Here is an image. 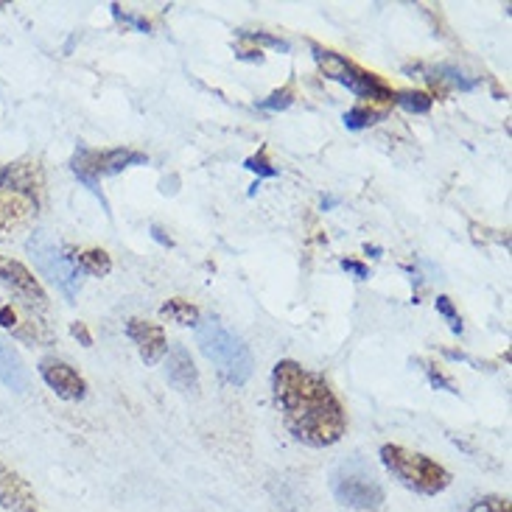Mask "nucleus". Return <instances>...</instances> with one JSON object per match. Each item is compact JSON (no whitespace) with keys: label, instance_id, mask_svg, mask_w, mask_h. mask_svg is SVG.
I'll use <instances>...</instances> for the list:
<instances>
[{"label":"nucleus","instance_id":"1a4fd4ad","mask_svg":"<svg viewBox=\"0 0 512 512\" xmlns=\"http://www.w3.org/2000/svg\"><path fill=\"white\" fill-rule=\"evenodd\" d=\"M0 283H6L9 289L17 291L31 308H45L48 305V294L42 289V283L34 277L31 269H26L20 261H14L9 255H0Z\"/></svg>","mask_w":512,"mask_h":512},{"label":"nucleus","instance_id":"b1692460","mask_svg":"<svg viewBox=\"0 0 512 512\" xmlns=\"http://www.w3.org/2000/svg\"><path fill=\"white\" fill-rule=\"evenodd\" d=\"M244 168H250V171H255L258 177H277V168L263 157V154H255V157H247L244 160Z\"/></svg>","mask_w":512,"mask_h":512},{"label":"nucleus","instance_id":"9d476101","mask_svg":"<svg viewBox=\"0 0 512 512\" xmlns=\"http://www.w3.org/2000/svg\"><path fill=\"white\" fill-rule=\"evenodd\" d=\"M0 328H6L12 336L26 339V342H51V331L42 322H37L31 305H0Z\"/></svg>","mask_w":512,"mask_h":512},{"label":"nucleus","instance_id":"aec40b11","mask_svg":"<svg viewBox=\"0 0 512 512\" xmlns=\"http://www.w3.org/2000/svg\"><path fill=\"white\" fill-rule=\"evenodd\" d=\"M291 101H294V87H291V84H286V87L275 90V93H272L269 98L258 101V107H261V110H269V112H280V110H286V107H291Z\"/></svg>","mask_w":512,"mask_h":512},{"label":"nucleus","instance_id":"bb28decb","mask_svg":"<svg viewBox=\"0 0 512 512\" xmlns=\"http://www.w3.org/2000/svg\"><path fill=\"white\" fill-rule=\"evenodd\" d=\"M70 333H73L84 347L93 345V336H90V331H87V325H84V322H73V325H70Z\"/></svg>","mask_w":512,"mask_h":512},{"label":"nucleus","instance_id":"4be33fe9","mask_svg":"<svg viewBox=\"0 0 512 512\" xmlns=\"http://www.w3.org/2000/svg\"><path fill=\"white\" fill-rule=\"evenodd\" d=\"M434 305H437V314H443L445 322L451 325V331L457 333V336H462V319H459L454 303H451V300H448L445 294H440V297L434 300Z\"/></svg>","mask_w":512,"mask_h":512},{"label":"nucleus","instance_id":"20e7f679","mask_svg":"<svg viewBox=\"0 0 512 512\" xmlns=\"http://www.w3.org/2000/svg\"><path fill=\"white\" fill-rule=\"evenodd\" d=\"M331 490L336 501L350 510L370 512L384 504V487L361 459H347L331 473Z\"/></svg>","mask_w":512,"mask_h":512},{"label":"nucleus","instance_id":"c85d7f7f","mask_svg":"<svg viewBox=\"0 0 512 512\" xmlns=\"http://www.w3.org/2000/svg\"><path fill=\"white\" fill-rule=\"evenodd\" d=\"M333 205H339V199H336V196H328V199H322V210H331Z\"/></svg>","mask_w":512,"mask_h":512},{"label":"nucleus","instance_id":"6ab92c4d","mask_svg":"<svg viewBox=\"0 0 512 512\" xmlns=\"http://www.w3.org/2000/svg\"><path fill=\"white\" fill-rule=\"evenodd\" d=\"M465 512H512V507L507 496H482V499L471 501Z\"/></svg>","mask_w":512,"mask_h":512},{"label":"nucleus","instance_id":"c756f323","mask_svg":"<svg viewBox=\"0 0 512 512\" xmlns=\"http://www.w3.org/2000/svg\"><path fill=\"white\" fill-rule=\"evenodd\" d=\"M367 255H373V258H378V255H381V250H378V247H370V244H367Z\"/></svg>","mask_w":512,"mask_h":512},{"label":"nucleus","instance_id":"0eeeda50","mask_svg":"<svg viewBox=\"0 0 512 512\" xmlns=\"http://www.w3.org/2000/svg\"><path fill=\"white\" fill-rule=\"evenodd\" d=\"M28 252H31V258L37 261L42 275L51 277L56 286L65 291V297L73 300L79 286H82V277H79V272L70 266L62 247H56L54 241L45 236V233H37V236L28 241Z\"/></svg>","mask_w":512,"mask_h":512},{"label":"nucleus","instance_id":"2eb2a0df","mask_svg":"<svg viewBox=\"0 0 512 512\" xmlns=\"http://www.w3.org/2000/svg\"><path fill=\"white\" fill-rule=\"evenodd\" d=\"M0 381H3V387L12 389V392H26L28 389L26 364L17 356V350L3 339H0Z\"/></svg>","mask_w":512,"mask_h":512},{"label":"nucleus","instance_id":"a211bd4d","mask_svg":"<svg viewBox=\"0 0 512 512\" xmlns=\"http://www.w3.org/2000/svg\"><path fill=\"white\" fill-rule=\"evenodd\" d=\"M395 101L401 104L403 110L415 112V115H426L434 104V98L429 93H420V90H406V93H395Z\"/></svg>","mask_w":512,"mask_h":512},{"label":"nucleus","instance_id":"423d86ee","mask_svg":"<svg viewBox=\"0 0 512 512\" xmlns=\"http://www.w3.org/2000/svg\"><path fill=\"white\" fill-rule=\"evenodd\" d=\"M149 157L140 152H132V149H107V152H96V149H79L70 160V168L79 180L93 191L96 196H101L98 191V180L101 177H112V174H121L124 168L132 166H146Z\"/></svg>","mask_w":512,"mask_h":512},{"label":"nucleus","instance_id":"9b49d317","mask_svg":"<svg viewBox=\"0 0 512 512\" xmlns=\"http://www.w3.org/2000/svg\"><path fill=\"white\" fill-rule=\"evenodd\" d=\"M0 504L9 512H42L31 485L3 462H0Z\"/></svg>","mask_w":512,"mask_h":512},{"label":"nucleus","instance_id":"a878e982","mask_svg":"<svg viewBox=\"0 0 512 512\" xmlns=\"http://www.w3.org/2000/svg\"><path fill=\"white\" fill-rule=\"evenodd\" d=\"M342 269H345V272H350V275H356L359 280H367V275H370V269H367L364 263L350 261V258H342Z\"/></svg>","mask_w":512,"mask_h":512},{"label":"nucleus","instance_id":"7ed1b4c3","mask_svg":"<svg viewBox=\"0 0 512 512\" xmlns=\"http://www.w3.org/2000/svg\"><path fill=\"white\" fill-rule=\"evenodd\" d=\"M381 462L392 473V479H398L403 487L415 490L420 496H437L451 485L448 468H443L440 462H434L426 454L409 451L398 443L381 445Z\"/></svg>","mask_w":512,"mask_h":512},{"label":"nucleus","instance_id":"6e6552de","mask_svg":"<svg viewBox=\"0 0 512 512\" xmlns=\"http://www.w3.org/2000/svg\"><path fill=\"white\" fill-rule=\"evenodd\" d=\"M37 370H40L42 381L54 389L62 401H82L84 395H87V381L70 367L68 361L51 359V356H48V359L40 361Z\"/></svg>","mask_w":512,"mask_h":512},{"label":"nucleus","instance_id":"ddd939ff","mask_svg":"<svg viewBox=\"0 0 512 512\" xmlns=\"http://www.w3.org/2000/svg\"><path fill=\"white\" fill-rule=\"evenodd\" d=\"M166 378L180 392H196L199 389V373H196L194 359H191L185 345H171V350H168Z\"/></svg>","mask_w":512,"mask_h":512},{"label":"nucleus","instance_id":"39448f33","mask_svg":"<svg viewBox=\"0 0 512 512\" xmlns=\"http://www.w3.org/2000/svg\"><path fill=\"white\" fill-rule=\"evenodd\" d=\"M314 59H317L319 70H322L328 79L339 82L342 87H347L350 93H356L359 98H370V101H392V98H395V93H392L387 84L381 82L375 73L359 68L356 62H350L345 56L333 54L328 48L314 45Z\"/></svg>","mask_w":512,"mask_h":512},{"label":"nucleus","instance_id":"f3484780","mask_svg":"<svg viewBox=\"0 0 512 512\" xmlns=\"http://www.w3.org/2000/svg\"><path fill=\"white\" fill-rule=\"evenodd\" d=\"M384 118V112L370 110V107H353V110L345 112V126L347 129H353V132H359V129H367V126L378 124Z\"/></svg>","mask_w":512,"mask_h":512},{"label":"nucleus","instance_id":"f8f14e48","mask_svg":"<svg viewBox=\"0 0 512 512\" xmlns=\"http://www.w3.org/2000/svg\"><path fill=\"white\" fill-rule=\"evenodd\" d=\"M126 336L138 345V353L143 364L154 367L157 361L166 356L168 350V339L166 331L154 322H146V319H129L126 325Z\"/></svg>","mask_w":512,"mask_h":512},{"label":"nucleus","instance_id":"f257e3e1","mask_svg":"<svg viewBox=\"0 0 512 512\" xmlns=\"http://www.w3.org/2000/svg\"><path fill=\"white\" fill-rule=\"evenodd\" d=\"M272 395L283 426L297 443L331 448L347 431V415L322 375L297 361H277L272 370Z\"/></svg>","mask_w":512,"mask_h":512},{"label":"nucleus","instance_id":"dca6fc26","mask_svg":"<svg viewBox=\"0 0 512 512\" xmlns=\"http://www.w3.org/2000/svg\"><path fill=\"white\" fill-rule=\"evenodd\" d=\"M160 314L168 317L171 322H180V325H199V308L191 303H185V300H168L163 308H160Z\"/></svg>","mask_w":512,"mask_h":512},{"label":"nucleus","instance_id":"5701e85b","mask_svg":"<svg viewBox=\"0 0 512 512\" xmlns=\"http://www.w3.org/2000/svg\"><path fill=\"white\" fill-rule=\"evenodd\" d=\"M241 37H244V40L261 42V45H269V48H275V51H283V54H289V51H291L289 42L280 40V37H272V34H263V31H241Z\"/></svg>","mask_w":512,"mask_h":512},{"label":"nucleus","instance_id":"cd10ccee","mask_svg":"<svg viewBox=\"0 0 512 512\" xmlns=\"http://www.w3.org/2000/svg\"><path fill=\"white\" fill-rule=\"evenodd\" d=\"M152 236H154V241H160V244H166V247H171V238L163 236V230H160V227H152Z\"/></svg>","mask_w":512,"mask_h":512},{"label":"nucleus","instance_id":"393cba45","mask_svg":"<svg viewBox=\"0 0 512 512\" xmlns=\"http://www.w3.org/2000/svg\"><path fill=\"white\" fill-rule=\"evenodd\" d=\"M426 375H429V384L434 389H445V392H451V395H457L459 392V389L451 384V378H445V375L440 373V370H434L431 364H426Z\"/></svg>","mask_w":512,"mask_h":512},{"label":"nucleus","instance_id":"f03ea898","mask_svg":"<svg viewBox=\"0 0 512 512\" xmlns=\"http://www.w3.org/2000/svg\"><path fill=\"white\" fill-rule=\"evenodd\" d=\"M196 342H199V350L205 353V359L213 361V367L222 373L227 384L244 387L250 381L252 367H255L250 347L244 345L236 333L227 331L219 319H199Z\"/></svg>","mask_w":512,"mask_h":512},{"label":"nucleus","instance_id":"412c9836","mask_svg":"<svg viewBox=\"0 0 512 512\" xmlns=\"http://www.w3.org/2000/svg\"><path fill=\"white\" fill-rule=\"evenodd\" d=\"M437 76H443L445 82H451L454 87H459V90H465V93H473V90L479 87L476 79H468L465 73H459V70L451 68V65H440V68H437Z\"/></svg>","mask_w":512,"mask_h":512},{"label":"nucleus","instance_id":"4468645a","mask_svg":"<svg viewBox=\"0 0 512 512\" xmlns=\"http://www.w3.org/2000/svg\"><path fill=\"white\" fill-rule=\"evenodd\" d=\"M62 252H65V258H68L70 266H73L79 275L107 277L112 272V258L104 250H93V247H70V244H65Z\"/></svg>","mask_w":512,"mask_h":512}]
</instances>
